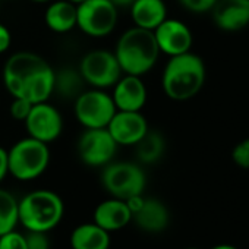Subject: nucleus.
<instances>
[{
  "mask_svg": "<svg viewBox=\"0 0 249 249\" xmlns=\"http://www.w3.org/2000/svg\"><path fill=\"white\" fill-rule=\"evenodd\" d=\"M3 84L12 97L33 104L49 101L53 95L54 69L33 52L14 53L3 66Z\"/></svg>",
  "mask_w": 249,
  "mask_h": 249,
  "instance_id": "nucleus-1",
  "label": "nucleus"
},
{
  "mask_svg": "<svg viewBox=\"0 0 249 249\" xmlns=\"http://www.w3.org/2000/svg\"><path fill=\"white\" fill-rule=\"evenodd\" d=\"M207 78L204 60L192 53L173 56L167 60L161 73L164 94L173 101H188L198 95Z\"/></svg>",
  "mask_w": 249,
  "mask_h": 249,
  "instance_id": "nucleus-2",
  "label": "nucleus"
},
{
  "mask_svg": "<svg viewBox=\"0 0 249 249\" xmlns=\"http://www.w3.org/2000/svg\"><path fill=\"white\" fill-rule=\"evenodd\" d=\"M114 56L123 73L144 76L157 63L160 50L153 31L132 27L116 41Z\"/></svg>",
  "mask_w": 249,
  "mask_h": 249,
  "instance_id": "nucleus-3",
  "label": "nucleus"
},
{
  "mask_svg": "<svg viewBox=\"0 0 249 249\" xmlns=\"http://www.w3.org/2000/svg\"><path fill=\"white\" fill-rule=\"evenodd\" d=\"M62 198L49 189H37L18 201V221L28 231H50L63 218Z\"/></svg>",
  "mask_w": 249,
  "mask_h": 249,
  "instance_id": "nucleus-4",
  "label": "nucleus"
},
{
  "mask_svg": "<svg viewBox=\"0 0 249 249\" xmlns=\"http://www.w3.org/2000/svg\"><path fill=\"white\" fill-rule=\"evenodd\" d=\"M9 175L17 180L30 182L40 178L50 164L49 144L27 137L17 141L8 150Z\"/></svg>",
  "mask_w": 249,
  "mask_h": 249,
  "instance_id": "nucleus-5",
  "label": "nucleus"
},
{
  "mask_svg": "<svg viewBox=\"0 0 249 249\" xmlns=\"http://www.w3.org/2000/svg\"><path fill=\"white\" fill-rule=\"evenodd\" d=\"M144 170L131 161H116L104 166L101 173L103 188L113 196L126 201L131 196L142 195L145 189Z\"/></svg>",
  "mask_w": 249,
  "mask_h": 249,
  "instance_id": "nucleus-6",
  "label": "nucleus"
},
{
  "mask_svg": "<svg viewBox=\"0 0 249 249\" xmlns=\"http://www.w3.org/2000/svg\"><path fill=\"white\" fill-rule=\"evenodd\" d=\"M119 21V8L111 0H84L76 5V28L88 37L110 36Z\"/></svg>",
  "mask_w": 249,
  "mask_h": 249,
  "instance_id": "nucleus-7",
  "label": "nucleus"
},
{
  "mask_svg": "<svg viewBox=\"0 0 249 249\" xmlns=\"http://www.w3.org/2000/svg\"><path fill=\"white\" fill-rule=\"evenodd\" d=\"M73 113L81 126L85 129L107 128L116 113V106L110 94L104 89H84L73 100Z\"/></svg>",
  "mask_w": 249,
  "mask_h": 249,
  "instance_id": "nucleus-8",
  "label": "nucleus"
},
{
  "mask_svg": "<svg viewBox=\"0 0 249 249\" xmlns=\"http://www.w3.org/2000/svg\"><path fill=\"white\" fill-rule=\"evenodd\" d=\"M78 71L85 84L91 88H111L123 75L113 52L95 49L85 53L79 62Z\"/></svg>",
  "mask_w": 249,
  "mask_h": 249,
  "instance_id": "nucleus-9",
  "label": "nucleus"
},
{
  "mask_svg": "<svg viewBox=\"0 0 249 249\" xmlns=\"http://www.w3.org/2000/svg\"><path fill=\"white\" fill-rule=\"evenodd\" d=\"M117 151V144L106 128L85 129L78 140V156L89 167H104Z\"/></svg>",
  "mask_w": 249,
  "mask_h": 249,
  "instance_id": "nucleus-10",
  "label": "nucleus"
},
{
  "mask_svg": "<svg viewBox=\"0 0 249 249\" xmlns=\"http://www.w3.org/2000/svg\"><path fill=\"white\" fill-rule=\"evenodd\" d=\"M24 123L28 137L46 144L56 141L63 132L62 113L49 101L33 104V108Z\"/></svg>",
  "mask_w": 249,
  "mask_h": 249,
  "instance_id": "nucleus-11",
  "label": "nucleus"
},
{
  "mask_svg": "<svg viewBox=\"0 0 249 249\" xmlns=\"http://www.w3.org/2000/svg\"><path fill=\"white\" fill-rule=\"evenodd\" d=\"M117 147H135L150 131L148 122L141 111L116 110L107 128Z\"/></svg>",
  "mask_w": 249,
  "mask_h": 249,
  "instance_id": "nucleus-12",
  "label": "nucleus"
},
{
  "mask_svg": "<svg viewBox=\"0 0 249 249\" xmlns=\"http://www.w3.org/2000/svg\"><path fill=\"white\" fill-rule=\"evenodd\" d=\"M154 38L157 41L159 50L169 57L179 56L191 52L194 44V36L189 27L173 18H166L154 31Z\"/></svg>",
  "mask_w": 249,
  "mask_h": 249,
  "instance_id": "nucleus-13",
  "label": "nucleus"
},
{
  "mask_svg": "<svg viewBox=\"0 0 249 249\" xmlns=\"http://www.w3.org/2000/svg\"><path fill=\"white\" fill-rule=\"evenodd\" d=\"M110 94L116 110L123 111H141L147 103L148 91L142 81V76L123 73L119 81L111 87Z\"/></svg>",
  "mask_w": 249,
  "mask_h": 249,
  "instance_id": "nucleus-14",
  "label": "nucleus"
},
{
  "mask_svg": "<svg viewBox=\"0 0 249 249\" xmlns=\"http://www.w3.org/2000/svg\"><path fill=\"white\" fill-rule=\"evenodd\" d=\"M211 12L215 27L223 31L234 33L249 25V0H217Z\"/></svg>",
  "mask_w": 249,
  "mask_h": 249,
  "instance_id": "nucleus-15",
  "label": "nucleus"
},
{
  "mask_svg": "<svg viewBox=\"0 0 249 249\" xmlns=\"http://www.w3.org/2000/svg\"><path fill=\"white\" fill-rule=\"evenodd\" d=\"M131 220L132 213L126 205V201L119 198L106 199L100 202L94 210V223L108 233L126 227Z\"/></svg>",
  "mask_w": 249,
  "mask_h": 249,
  "instance_id": "nucleus-16",
  "label": "nucleus"
},
{
  "mask_svg": "<svg viewBox=\"0 0 249 249\" xmlns=\"http://www.w3.org/2000/svg\"><path fill=\"white\" fill-rule=\"evenodd\" d=\"M129 8L134 27L142 30L154 31L167 18V6L163 0H134Z\"/></svg>",
  "mask_w": 249,
  "mask_h": 249,
  "instance_id": "nucleus-17",
  "label": "nucleus"
},
{
  "mask_svg": "<svg viewBox=\"0 0 249 249\" xmlns=\"http://www.w3.org/2000/svg\"><path fill=\"white\" fill-rule=\"evenodd\" d=\"M132 220L144 231L160 233L169 224V211L161 201L145 198L142 207L132 214Z\"/></svg>",
  "mask_w": 249,
  "mask_h": 249,
  "instance_id": "nucleus-18",
  "label": "nucleus"
},
{
  "mask_svg": "<svg viewBox=\"0 0 249 249\" xmlns=\"http://www.w3.org/2000/svg\"><path fill=\"white\" fill-rule=\"evenodd\" d=\"M46 27L56 34H66L76 28V5L69 0H54L44 12Z\"/></svg>",
  "mask_w": 249,
  "mask_h": 249,
  "instance_id": "nucleus-19",
  "label": "nucleus"
},
{
  "mask_svg": "<svg viewBox=\"0 0 249 249\" xmlns=\"http://www.w3.org/2000/svg\"><path fill=\"white\" fill-rule=\"evenodd\" d=\"M71 246L72 249H108L110 233L94 221L85 223L73 229Z\"/></svg>",
  "mask_w": 249,
  "mask_h": 249,
  "instance_id": "nucleus-20",
  "label": "nucleus"
},
{
  "mask_svg": "<svg viewBox=\"0 0 249 249\" xmlns=\"http://www.w3.org/2000/svg\"><path fill=\"white\" fill-rule=\"evenodd\" d=\"M85 81L81 76L78 69L63 68L60 71H54V87L53 94H59L65 100H75L84 91Z\"/></svg>",
  "mask_w": 249,
  "mask_h": 249,
  "instance_id": "nucleus-21",
  "label": "nucleus"
},
{
  "mask_svg": "<svg viewBox=\"0 0 249 249\" xmlns=\"http://www.w3.org/2000/svg\"><path fill=\"white\" fill-rule=\"evenodd\" d=\"M137 148V157L141 163L151 164L161 159L166 150L164 138L154 131H148L145 137L135 145Z\"/></svg>",
  "mask_w": 249,
  "mask_h": 249,
  "instance_id": "nucleus-22",
  "label": "nucleus"
},
{
  "mask_svg": "<svg viewBox=\"0 0 249 249\" xmlns=\"http://www.w3.org/2000/svg\"><path fill=\"white\" fill-rule=\"evenodd\" d=\"M18 223V199L0 188V234L15 230Z\"/></svg>",
  "mask_w": 249,
  "mask_h": 249,
  "instance_id": "nucleus-23",
  "label": "nucleus"
},
{
  "mask_svg": "<svg viewBox=\"0 0 249 249\" xmlns=\"http://www.w3.org/2000/svg\"><path fill=\"white\" fill-rule=\"evenodd\" d=\"M31 108H33V103H30L28 100L21 97H12V103L9 106V114L12 119L18 122H25Z\"/></svg>",
  "mask_w": 249,
  "mask_h": 249,
  "instance_id": "nucleus-24",
  "label": "nucleus"
},
{
  "mask_svg": "<svg viewBox=\"0 0 249 249\" xmlns=\"http://www.w3.org/2000/svg\"><path fill=\"white\" fill-rule=\"evenodd\" d=\"M0 249H27L25 234L15 230L0 234Z\"/></svg>",
  "mask_w": 249,
  "mask_h": 249,
  "instance_id": "nucleus-25",
  "label": "nucleus"
},
{
  "mask_svg": "<svg viewBox=\"0 0 249 249\" xmlns=\"http://www.w3.org/2000/svg\"><path fill=\"white\" fill-rule=\"evenodd\" d=\"M231 160L240 169H249V138L237 142L231 151Z\"/></svg>",
  "mask_w": 249,
  "mask_h": 249,
  "instance_id": "nucleus-26",
  "label": "nucleus"
},
{
  "mask_svg": "<svg viewBox=\"0 0 249 249\" xmlns=\"http://www.w3.org/2000/svg\"><path fill=\"white\" fill-rule=\"evenodd\" d=\"M27 249H50L47 231H28L25 234Z\"/></svg>",
  "mask_w": 249,
  "mask_h": 249,
  "instance_id": "nucleus-27",
  "label": "nucleus"
},
{
  "mask_svg": "<svg viewBox=\"0 0 249 249\" xmlns=\"http://www.w3.org/2000/svg\"><path fill=\"white\" fill-rule=\"evenodd\" d=\"M179 3L189 12L205 14V12H210L214 8V5L217 3V0H179Z\"/></svg>",
  "mask_w": 249,
  "mask_h": 249,
  "instance_id": "nucleus-28",
  "label": "nucleus"
},
{
  "mask_svg": "<svg viewBox=\"0 0 249 249\" xmlns=\"http://www.w3.org/2000/svg\"><path fill=\"white\" fill-rule=\"evenodd\" d=\"M12 46V34L9 28L0 22V54L6 53Z\"/></svg>",
  "mask_w": 249,
  "mask_h": 249,
  "instance_id": "nucleus-29",
  "label": "nucleus"
},
{
  "mask_svg": "<svg viewBox=\"0 0 249 249\" xmlns=\"http://www.w3.org/2000/svg\"><path fill=\"white\" fill-rule=\"evenodd\" d=\"M9 175V164H8V150L0 147V182Z\"/></svg>",
  "mask_w": 249,
  "mask_h": 249,
  "instance_id": "nucleus-30",
  "label": "nucleus"
},
{
  "mask_svg": "<svg viewBox=\"0 0 249 249\" xmlns=\"http://www.w3.org/2000/svg\"><path fill=\"white\" fill-rule=\"evenodd\" d=\"M111 2L117 8H128V6H131V3L134 2V0H111Z\"/></svg>",
  "mask_w": 249,
  "mask_h": 249,
  "instance_id": "nucleus-31",
  "label": "nucleus"
},
{
  "mask_svg": "<svg viewBox=\"0 0 249 249\" xmlns=\"http://www.w3.org/2000/svg\"><path fill=\"white\" fill-rule=\"evenodd\" d=\"M211 249H237V248H234L231 245H217V246H214Z\"/></svg>",
  "mask_w": 249,
  "mask_h": 249,
  "instance_id": "nucleus-32",
  "label": "nucleus"
},
{
  "mask_svg": "<svg viewBox=\"0 0 249 249\" xmlns=\"http://www.w3.org/2000/svg\"><path fill=\"white\" fill-rule=\"evenodd\" d=\"M31 2H34V3H49V2H52V0H31Z\"/></svg>",
  "mask_w": 249,
  "mask_h": 249,
  "instance_id": "nucleus-33",
  "label": "nucleus"
},
{
  "mask_svg": "<svg viewBox=\"0 0 249 249\" xmlns=\"http://www.w3.org/2000/svg\"><path fill=\"white\" fill-rule=\"evenodd\" d=\"M69 2H72V3H75V5H78V3L84 2V0H69Z\"/></svg>",
  "mask_w": 249,
  "mask_h": 249,
  "instance_id": "nucleus-34",
  "label": "nucleus"
},
{
  "mask_svg": "<svg viewBox=\"0 0 249 249\" xmlns=\"http://www.w3.org/2000/svg\"><path fill=\"white\" fill-rule=\"evenodd\" d=\"M188 249H196V248H188Z\"/></svg>",
  "mask_w": 249,
  "mask_h": 249,
  "instance_id": "nucleus-35",
  "label": "nucleus"
}]
</instances>
